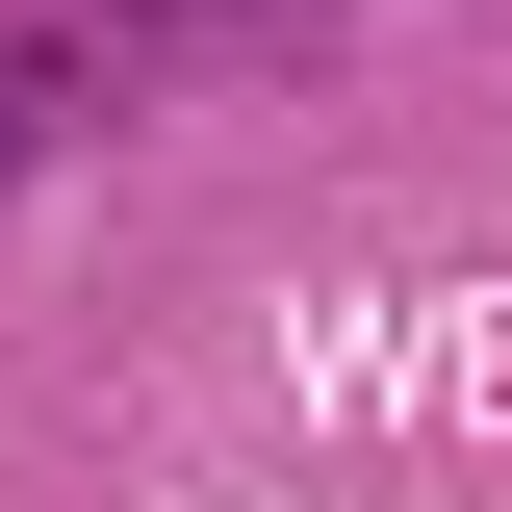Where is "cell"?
<instances>
[{
    "instance_id": "6da1fadb",
    "label": "cell",
    "mask_w": 512,
    "mask_h": 512,
    "mask_svg": "<svg viewBox=\"0 0 512 512\" xmlns=\"http://www.w3.org/2000/svg\"><path fill=\"white\" fill-rule=\"evenodd\" d=\"M103 77H128V52H103V0H0V180H52V128L103 103Z\"/></svg>"
}]
</instances>
